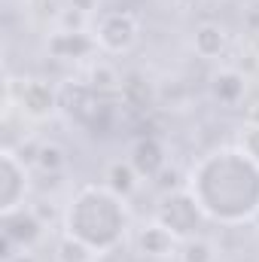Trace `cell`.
Here are the masks:
<instances>
[{
    "label": "cell",
    "instance_id": "cell-1",
    "mask_svg": "<svg viewBox=\"0 0 259 262\" xmlns=\"http://www.w3.org/2000/svg\"><path fill=\"white\" fill-rule=\"evenodd\" d=\"M186 189L207 223L235 229L259 220V165L238 146H220L201 156L189 168Z\"/></svg>",
    "mask_w": 259,
    "mask_h": 262
},
{
    "label": "cell",
    "instance_id": "cell-2",
    "mask_svg": "<svg viewBox=\"0 0 259 262\" xmlns=\"http://www.w3.org/2000/svg\"><path fill=\"white\" fill-rule=\"evenodd\" d=\"M128 226V201L119 198L113 189H107L104 183H82L70 195L61 213L64 235L89 244L98 256L113 253L125 241Z\"/></svg>",
    "mask_w": 259,
    "mask_h": 262
},
{
    "label": "cell",
    "instance_id": "cell-3",
    "mask_svg": "<svg viewBox=\"0 0 259 262\" xmlns=\"http://www.w3.org/2000/svg\"><path fill=\"white\" fill-rule=\"evenodd\" d=\"M3 104H6V116L15 110L28 122H46L61 113V89H55L49 79L40 76H25V79L6 76Z\"/></svg>",
    "mask_w": 259,
    "mask_h": 262
},
{
    "label": "cell",
    "instance_id": "cell-4",
    "mask_svg": "<svg viewBox=\"0 0 259 262\" xmlns=\"http://www.w3.org/2000/svg\"><path fill=\"white\" fill-rule=\"evenodd\" d=\"M61 113L73 125L85 128L89 134H107L113 128V104H110V98L95 92L85 82L61 85Z\"/></svg>",
    "mask_w": 259,
    "mask_h": 262
},
{
    "label": "cell",
    "instance_id": "cell-5",
    "mask_svg": "<svg viewBox=\"0 0 259 262\" xmlns=\"http://www.w3.org/2000/svg\"><path fill=\"white\" fill-rule=\"evenodd\" d=\"M98 49L104 55H128L131 49L140 43V18L131 9H107L95 18V25L89 28Z\"/></svg>",
    "mask_w": 259,
    "mask_h": 262
},
{
    "label": "cell",
    "instance_id": "cell-6",
    "mask_svg": "<svg viewBox=\"0 0 259 262\" xmlns=\"http://www.w3.org/2000/svg\"><path fill=\"white\" fill-rule=\"evenodd\" d=\"M156 220L177 238V241H189L195 235H201V226L207 223L204 210L198 207V201L192 198V192L183 189H171L165 192L159 207H156Z\"/></svg>",
    "mask_w": 259,
    "mask_h": 262
},
{
    "label": "cell",
    "instance_id": "cell-7",
    "mask_svg": "<svg viewBox=\"0 0 259 262\" xmlns=\"http://www.w3.org/2000/svg\"><path fill=\"white\" fill-rule=\"evenodd\" d=\"M0 229H3L0 235H3L9 244H15L18 253H31V250L43 241V235H46V220L37 213V207L21 204V207H15V210L0 213Z\"/></svg>",
    "mask_w": 259,
    "mask_h": 262
},
{
    "label": "cell",
    "instance_id": "cell-8",
    "mask_svg": "<svg viewBox=\"0 0 259 262\" xmlns=\"http://www.w3.org/2000/svg\"><path fill=\"white\" fill-rule=\"evenodd\" d=\"M28 192H31L28 162L12 146H3L0 149V213L21 207Z\"/></svg>",
    "mask_w": 259,
    "mask_h": 262
},
{
    "label": "cell",
    "instance_id": "cell-9",
    "mask_svg": "<svg viewBox=\"0 0 259 262\" xmlns=\"http://www.w3.org/2000/svg\"><path fill=\"white\" fill-rule=\"evenodd\" d=\"M46 52L49 58L61 61V64H89L92 58H98V43L92 37V31H70V28H55L46 37Z\"/></svg>",
    "mask_w": 259,
    "mask_h": 262
},
{
    "label": "cell",
    "instance_id": "cell-10",
    "mask_svg": "<svg viewBox=\"0 0 259 262\" xmlns=\"http://www.w3.org/2000/svg\"><path fill=\"white\" fill-rule=\"evenodd\" d=\"M128 162L134 165V171L140 174V180H156L168 168V146L156 134H140L131 143Z\"/></svg>",
    "mask_w": 259,
    "mask_h": 262
},
{
    "label": "cell",
    "instance_id": "cell-11",
    "mask_svg": "<svg viewBox=\"0 0 259 262\" xmlns=\"http://www.w3.org/2000/svg\"><path fill=\"white\" fill-rule=\"evenodd\" d=\"M134 247L140 256L146 259H177V250H180V241L153 216L146 226L137 229V238H134Z\"/></svg>",
    "mask_w": 259,
    "mask_h": 262
},
{
    "label": "cell",
    "instance_id": "cell-12",
    "mask_svg": "<svg viewBox=\"0 0 259 262\" xmlns=\"http://www.w3.org/2000/svg\"><path fill=\"white\" fill-rule=\"evenodd\" d=\"M207 89H210V98H213L220 107L232 110V107H238V104L244 101V95H247V76H244L238 67H220V70L210 76Z\"/></svg>",
    "mask_w": 259,
    "mask_h": 262
},
{
    "label": "cell",
    "instance_id": "cell-13",
    "mask_svg": "<svg viewBox=\"0 0 259 262\" xmlns=\"http://www.w3.org/2000/svg\"><path fill=\"white\" fill-rule=\"evenodd\" d=\"M229 49V31L220 21H201L192 31V52L204 61H220Z\"/></svg>",
    "mask_w": 259,
    "mask_h": 262
},
{
    "label": "cell",
    "instance_id": "cell-14",
    "mask_svg": "<svg viewBox=\"0 0 259 262\" xmlns=\"http://www.w3.org/2000/svg\"><path fill=\"white\" fill-rule=\"evenodd\" d=\"M122 82H125V76L119 73V67L110 58H92L85 64V85H92L95 92H101L107 98L113 92H122Z\"/></svg>",
    "mask_w": 259,
    "mask_h": 262
},
{
    "label": "cell",
    "instance_id": "cell-15",
    "mask_svg": "<svg viewBox=\"0 0 259 262\" xmlns=\"http://www.w3.org/2000/svg\"><path fill=\"white\" fill-rule=\"evenodd\" d=\"M104 186L113 189L119 198L128 201V198L137 192V186H140V174L134 171V165H131L128 159H116V162H110L107 171H104Z\"/></svg>",
    "mask_w": 259,
    "mask_h": 262
},
{
    "label": "cell",
    "instance_id": "cell-16",
    "mask_svg": "<svg viewBox=\"0 0 259 262\" xmlns=\"http://www.w3.org/2000/svg\"><path fill=\"white\" fill-rule=\"evenodd\" d=\"M31 162H34V168H37L40 174L58 177L67 168V149L61 143H55V140H43V143H37V149L31 152Z\"/></svg>",
    "mask_w": 259,
    "mask_h": 262
},
{
    "label": "cell",
    "instance_id": "cell-17",
    "mask_svg": "<svg viewBox=\"0 0 259 262\" xmlns=\"http://www.w3.org/2000/svg\"><path fill=\"white\" fill-rule=\"evenodd\" d=\"M98 259H101V256H98L89 244L70 238L64 232H61V238H58L55 247H52V262H98Z\"/></svg>",
    "mask_w": 259,
    "mask_h": 262
},
{
    "label": "cell",
    "instance_id": "cell-18",
    "mask_svg": "<svg viewBox=\"0 0 259 262\" xmlns=\"http://www.w3.org/2000/svg\"><path fill=\"white\" fill-rule=\"evenodd\" d=\"M220 259V250L210 238L204 235H195L189 241H180V250H177V262H217Z\"/></svg>",
    "mask_w": 259,
    "mask_h": 262
},
{
    "label": "cell",
    "instance_id": "cell-19",
    "mask_svg": "<svg viewBox=\"0 0 259 262\" xmlns=\"http://www.w3.org/2000/svg\"><path fill=\"white\" fill-rule=\"evenodd\" d=\"M122 101L128 104V107H134V110H149L153 107V101H156V92L146 85V79H140L137 73H131V76H125V82H122Z\"/></svg>",
    "mask_w": 259,
    "mask_h": 262
},
{
    "label": "cell",
    "instance_id": "cell-20",
    "mask_svg": "<svg viewBox=\"0 0 259 262\" xmlns=\"http://www.w3.org/2000/svg\"><path fill=\"white\" fill-rule=\"evenodd\" d=\"M250 162L259 165V122H244V128L238 131V143H235Z\"/></svg>",
    "mask_w": 259,
    "mask_h": 262
}]
</instances>
